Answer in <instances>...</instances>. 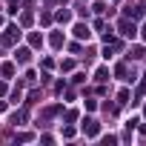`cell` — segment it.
<instances>
[{"mask_svg":"<svg viewBox=\"0 0 146 146\" xmlns=\"http://www.w3.org/2000/svg\"><path fill=\"white\" fill-rule=\"evenodd\" d=\"M17 37H20V29H17V26H9L6 35H3V43H15Z\"/></svg>","mask_w":146,"mask_h":146,"instance_id":"6da1fadb","label":"cell"},{"mask_svg":"<svg viewBox=\"0 0 146 146\" xmlns=\"http://www.w3.org/2000/svg\"><path fill=\"white\" fill-rule=\"evenodd\" d=\"M120 35L135 37V23H132V20H120Z\"/></svg>","mask_w":146,"mask_h":146,"instance_id":"7a4b0ae2","label":"cell"},{"mask_svg":"<svg viewBox=\"0 0 146 146\" xmlns=\"http://www.w3.org/2000/svg\"><path fill=\"white\" fill-rule=\"evenodd\" d=\"M83 129H86V135H98V120L86 117V120H83Z\"/></svg>","mask_w":146,"mask_h":146,"instance_id":"3957f363","label":"cell"},{"mask_svg":"<svg viewBox=\"0 0 146 146\" xmlns=\"http://www.w3.org/2000/svg\"><path fill=\"white\" fill-rule=\"evenodd\" d=\"M75 35H78V37H89V26L78 23V26H75Z\"/></svg>","mask_w":146,"mask_h":146,"instance_id":"277c9868","label":"cell"},{"mask_svg":"<svg viewBox=\"0 0 146 146\" xmlns=\"http://www.w3.org/2000/svg\"><path fill=\"white\" fill-rule=\"evenodd\" d=\"M15 57H17V63H29V49H20Z\"/></svg>","mask_w":146,"mask_h":146,"instance_id":"5b68a950","label":"cell"},{"mask_svg":"<svg viewBox=\"0 0 146 146\" xmlns=\"http://www.w3.org/2000/svg\"><path fill=\"white\" fill-rule=\"evenodd\" d=\"M52 46H63V35L54 32V35H52Z\"/></svg>","mask_w":146,"mask_h":146,"instance_id":"8992f818","label":"cell"},{"mask_svg":"<svg viewBox=\"0 0 146 146\" xmlns=\"http://www.w3.org/2000/svg\"><path fill=\"white\" fill-rule=\"evenodd\" d=\"M29 43H32V46H40L43 40H40V35H32V37H29Z\"/></svg>","mask_w":146,"mask_h":146,"instance_id":"52a82bcc","label":"cell"},{"mask_svg":"<svg viewBox=\"0 0 146 146\" xmlns=\"http://www.w3.org/2000/svg\"><path fill=\"white\" fill-rule=\"evenodd\" d=\"M140 32H143V37H146V26H143V29H140Z\"/></svg>","mask_w":146,"mask_h":146,"instance_id":"ba28073f","label":"cell"}]
</instances>
